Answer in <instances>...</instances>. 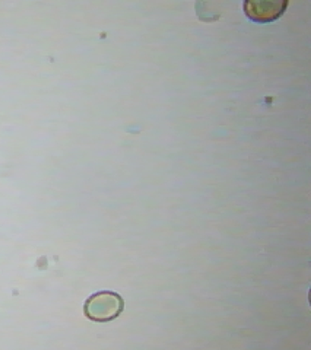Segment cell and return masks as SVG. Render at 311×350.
<instances>
[{
    "instance_id": "obj_1",
    "label": "cell",
    "mask_w": 311,
    "mask_h": 350,
    "mask_svg": "<svg viewBox=\"0 0 311 350\" xmlns=\"http://www.w3.org/2000/svg\"><path fill=\"white\" fill-rule=\"evenodd\" d=\"M124 310V301L116 293L100 291L91 295L84 304V314L94 322H109Z\"/></svg>"
},
{
    "instance_id": "obj_2",
    "label": "cell",
    "mask_w": 311,
    "mask_h": 350,
    "mask_svg": "<svg viewBox=\"0 0 311 350\" xmlns=\"http://www.w3.org/2000/svg\"><path fill=\"white\" fill-rule=\"evenodd\" d=\"M286 5V1H247L244 3V10L252 21L267 23L280 18Z\"/></svg>"
}]
</instances>
